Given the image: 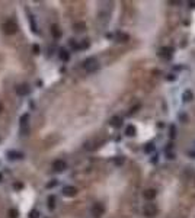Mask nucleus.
<instances>
[{
	"instance_id": "obj_1",
	"label": "nucleus",
	"mask_w": 195,
	"mask_h": 218,
	"mask_svg": "<svg viewBox=\"0 0 195 218\" xmlns=\"http://www.w3.org/2000/svg\"><path fill=\"white\" fill-rule=\"evenodd\" d=\"M83 68H84L86 71H89V73H93V71H96L98 68H99V63H98V60H96L95 57L86 58V60L83 61Z\"/></svg>"
},
{
	"instance_id": "obj_2",
	"label": "nucleus",
	"mask_w": 195,
	"mask_h": 218,
	"mask_svg": "<svg viewBox=\"0 0 195 218\" xmlns=\"http://www.w3.org/2000/svg\"><path fill=\"white\" fill-rule=\"evenodd\" d=\"M3 31L8 34V35H13L18 32V25L15 21H6L3 23Z\"/></svg>"
},
{
	"instance_id": "obj_3",
	"label": "nucleus",
	"mask_w": 195,
	"mask_h": 218,
	"mask_svg": "<svg viewBox=\"0 0 195 218\" xmlns=\"http://www.w3.org/2000/svg\"><path fill=\"white\" fill-rule=\"evenodd\" d=\"M92 215L93 217H101V215H104V212H105V206H104V204H101V202H96V204H93V206H92Z\"/></svg>"
},
{
	"instance_id": "obj_4",
	"label": "nucleus",
	"mask_w": 195,
	"mask_h": 218,
	"mask_svg": "<svg viewBox=\"0 0 195 218\" xmlns=\"http://www.w3.org/2000/svg\"><path fill=\"white\" fill-rule=\"evenodd\" d=\"M28 121H29V115L25 114L21 117V134L22 135H26L29 132V128H28Z\"/></svg>"
},
{
	"instance_id": "obj_5",
	"label": "nucleus",
	"mask_w": 195,
	"mask_h": 218,
	"mask_svg": "<svg viewBox=\"0 0 195 218\" xmlns=\"http://www.w3.org/2000/svg\"><path fill=\"white\" fill-rule=\"evenodd\" d=\"M143 212H144L146 217H154V215L157 214V208H156L154 204H146Z\"/></svg>"
},
{
	"instance_id": "obj_6",
	"label": "nucleus",
	"mask_w": 195,
	"mask_h": 218,
	"mask_svg": "<svg viewBox=\"0 0 195 218\" xmlns=\"http://www.w3.org/2000/svg\"><path fill=\"white\" fill-rule=\"evenodd\" d=\"M172 52H173V50H172L170 47H162V48H160V51H159V55H160L162 58L169 60V58L172 57Z\"/></svg>"
},
{
	"instance_id": "obj_7",
	"label": "nucleus",
	"mask_w": 195,
	"mask_h": 218,
	"mask_svg": "<svg viewBox=\"0 0 195 218\" xmlns=\"http://www.w3.org/2000/svg\"><path fill=\"white\" fill-rule=\"evenodd\" d=\"M66 167H67V164H66L64 160H55L53 163V169L55 172H63V170H66Z\"/></svg>"
},
{
	"instance_id": "obj_8",
	"label": "nucleus",
	"mask_w": 195,
	"mask_h": 218,
	"mask_svg": "<svg viewBox=\"0 0 195 218\" xmlns=\"http://www.w3.org/2000/svg\"><path fill=\"white\" fill-rule=\"evenodd\" d=\"M63 195L64 196H76L77 195V189L74 188V186H64L63 188Z\"/></svg>"
},
{
	"instance_id": "obj_9",
	"label": "nucleus",
	"mask_w": 195,
	"mask_h": 218,
	"mask_svg": "<svg viewBox=\"0 0 195 218\" xmlns=\"http://www.w3.org/2000/svg\"><path fill=\"white\" fill-rule=\"evenodd\" d=\"M109 124H111V125H112L114 128H120V127L122 125V118H121V117H117V115H115V117H112V118H111Z\"/></svg>"
},
{
	"instance_id": "obj_10",
	"label": "nucleus",
	"mask_w": 195,
	"mask_h": 218,
	"mask_svg": "<svg viewBox=\"0 0 195 218\" xmlns=\"http://www.w3.org/2000/svg\"><path fill=\"white\" fill-rule=\"evenodd\" d=\"M16 93H18L19 96H25V95L29 93V87H28L26 84H21V86L16 87Z\"/></svg>"
},
{
	"instance_id": "obj_11",
	"label": "nucleus",
	"mask_w": 195,
	"mask_h": 218,
	"mask_svg": "<svg viewBox=\"0 0 195 218\" xmlns=\"http://www.w3.org/2000/svg\"><path fill=\"white\" fill-rule=\"evenodd\" d=\"M144 198H146L147 201H153V199L156 198V190H154V189H147V190L144 192Z\"/></svg>"
},
{
	"instance_id": "obj_12",
	"label": "nucleus",
	"mask_w": 195,
	"mask_h": 218,
	"mask_svg": "<svg viewBox=\"0 0 195 218\" xmlns=\"http://www.w3.org/2000/svg\"><path fill=\"white\" fill-rule=\"evenodd\" d=\"M182 99H183L185 102H189V100L194 99V93H192L191 90H185V92L182 93Z\"/></svg>"
},
{
	"instance_id": "obj_13",
	"label": "nucleus",
	"mask_w": 195,
	"mask_h": 218,
	"mask_svg": "<svg viewBox=\"0 0 195 218\" xmlns=\"http://www.w3.org/2000/svg\"><path fill=\"white\" fill-rule=\"evenodd\" d=\"M136 132H137V130H136V127H134V125H128V127L125 128V135H128V137L136 135Z\"/></svg>"
},
{
	"instance_id": "obj_14",
	"label": "nucleus",
	"mask_w": 195,
	"mask_h": 218,
	"mask_svg": "<svg viewBox=\"0 0 195 218\" xmlns=\"http://www.w3.org/2000/svg\"><path fill=\"white\" fill-rule=\"evenodd\" d=\"M8 156H9V159H10V160L22 159V157H24V154H22V153H19V151H9V153H8Z\"/></svg>"
},
{
	"instance_id": "obj_15",
	"label": "nucleus",
	"mask_w": 195,
	"mask_h": 218,
	"mask_svg": "<svg viewBox=\"0 0 195 218\" xmlns=\"http://www.w3.org/2000/svg\"><path fill=\"white\" fill-rule=\"evenodd\" d=\"M51 32H53L54 38H60V37H61V31L58 29L57 25H53V26H51Z\"/></svg>"
},
{
	"instance_id": "obj_16",
	"label": "nucleus",
	"mask_w": 195,
	"mask_h": 218,
	"mask_svg": "<svg viewBox=\"0 0 195 218\" xmlns=\"http://www.w3.org/2000/svg\"><path fill=\"white\" fill-rule=\"evenodd\" d=\"M60 58H61L63 61H68L70 55H68V52H67L66 50H61V51H60Z\"/></svg>"
},
{
	"instance_id": "obj_17",
	"label": "nucleus",
	"mask_w": 195,
	"mask_h": 218,
	"mask_svg": "<svg viewBox=\"0 0 195 218\" xmlns=\"http://www.w3.org/2000/svg\"><path fill=\"white\" fill-rule=\"evenodd\" d=\"M54 202H55V196L53 195V196H50V198H48V208H50V209H54V206H55V204H54Z\"/></svg>"
},
{
	"instance_id": "obj_18",
	"label": "nucleus",
	"mask_w": 195,
	"mask_h": 218,
	"mask_svg": "<svg viewBox=\"0 0 195 218\" xmlns=\"http://www.w3.org/2000/svg\"><path fill=\"white\" fill-rule=\"evenodd\" d=\"M39 217H41V212L37 211V209L31 211V214H29V218H39Z\"/></svg>"
},
{
	"instance_id": "obj_19",
	"label": "nucleus",
	"mask_w": 195,
	"mask_h": 218,
	"mask_svg": "<svg viewBox=\"0 0 195 218\" xmlns=\"http://www.w3.org/2000/svg\"><path fill=\"white\" fill-rule=\"evenodd\" d=\"M118 39H120L121 42H127V41H128V35H127V34H118Z\"/></svg>"
},
{
	"instance_id": "obj_20",
	"label": "nucleus",
	"mask_w": 195,
	"mask_h": 218,
	"mask_svg": "<svg viewBox=\"0 0 195 218\" xmlns=\"http://www.w3.org/2000/svg\"><path fill=\"white\" fill-rule=\"evenodd\" d=\"M154 150V146H153V143H149L147 146H146V148H144V151L146 153H151Z\"/></svg>"
},
{
	"instance_id": "obj_21",
	"label": "nucleus",
	"mask_w": 195,
	"mask_h": 218,
	"mask_svg": "<svg viewBox=\"0 0 195 218\" xmlns=\"http://www.w3.org/2000/svg\"><path fill=\"white\" fill-rule=\"evenodd\" d=\"M9 217L10 218H18V211L16 209H9Z\"/></svg>"
},
{
	"instance_id": "obj_22",
	"label": "nucleus",
	"mask_w": 195,
	"mask_h": 218,
	"mask_svg": "<svg viewBox=\"0 0 195 218\" xmlns=\"http://www.w3.org/2000/svg\"><path fill=\"white\" fill-rule=\"evenodd\" d=\"M170 131H172V134H170V137H172V138H175V135H176V134H175V131H176V130H175V127H173V125L170 127Z\"/></svg>"
},
{
	"instance_id": "obj_23",
	"label": "nucleus",
	"mask_w": 195,
	"mask_h": 218,
	"mask_svg": "<svg viewBox=\"0 0 195 218\" xmlns=\"http://www.w3.org/2000/svg\"><path fill=\"white\" fill-rule=\"evenodd\" d=\"M55 185H57V182H55V180H54V182H50V183H48V185H47V188H54V186H55Z\"/></svg>"
},
{
	"instance_id": "obj_24",
	"label": "nucleus",
	"mask_w": 195,
	"mask_h": 218,
	"mask_svg": "<svg viewBox=\"0 0 195 218\" xmlns=\"http://www.w3.org/2000/svg\"><path fill=\"white\" fill-rule=\"evenodd\" d=\"M34 52H35V54H39V47H38V45H34Z\"/></svg>"
},
{
	"instance_id": "obj_25",
	"label": "nucleus",
	"mask_w": 195,
	"mask_h": 218,
	"mask_svg": "<svg viewBox=\"0 0 195 218\" xmlns=\"http://www.w3.org/2000/svg\"><path fill=\"white\" fill-rule=\"evenodd\" d=\"M122 161H124V160H122V159H117V160H115V163H117V164H121V163H122Z\"/></svg>"
},
{
	"instance_id": "obj_26",
	"label": "nucleus",
	"mask_w": 195,
	"mask_h": 218,
	"mask_svg": "<svg viewBox=\"0 0 195 218\" xmlns=\"http://www.w3.org/2000/svg\"><path fill=\"white\" fill-rule=\"evenodd\" d=\"M0 112H2V105H0Z\"/></svg>"
}]
</instances>
